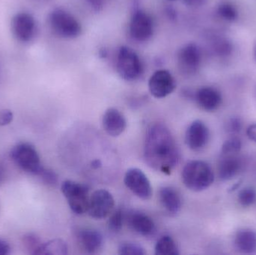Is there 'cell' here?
<instances>
[{
  "mask_svg": "<svg viewBox=\"0 0 256 255\" xmlns=\"http://www.w3.org/2000/svg\"><path fill=\"white\" fill-rule=\"evenodd\" d=\"M118 254L121 255H144L146 250L141 245L135 243H124L118 247Z\"/></svg>",
  "mask_w": 256,
  "mask_h": 255,
  "instance_id": "27",
  "label": "cell"
},
{
  "mask_svg": "<svg viewBox=\"0 0 256 255\" xmlns=\"http://www.w3.org/2000/svg\"><path fill=\"white\" fill-rule=\"evenodd\" d=\"M202 52L198 45L190 43L184 45L178 54V65L182 73L192 75L200 69Z\"/></svg>",
  "mask_w": 256,
  "mask_h": 255,
  "instance_id": "12",
  "label": "cell"
},
{
  "mask_svg": "<svg viewBox=\"0 0 256 255\" xmlns=\"http://www.w3.org/2000/svg\"><path fill=\"white\" fill-rule=\"evenodd\" d=\"M12 30L16 40L28 43L36 37L37 22L31 13L19 12L12 18Z\"/></svg>",
  "mask_w": 256,
  "mask_h": 255,
  "instance_id": "9",
  "label": "cell"
},
{
  "mask_svg": "<svg viewBox=\"0 0 256 255\" xmlns=\"http://www.w3.org/2000/svg\"><path fill=\"white\" fill-rule=\"evenodd\" d=\"M124 185L138 199L149 200L152 198V187L146 174L137 169L131 168L128 169L124 178Z\"/></svg>",
  "mask_w": 256,
  "mask_h": 255,
  "instance_id": "8",
  "label": "cell"
},
{
  "mask_svg": "<svg viewBox=\"0 0 256 255\" xmlns=\"http://www.w3.org/2000/svg\"><path fill=\"white\" fill-rule=\"evenodd\" d=\"M61 190L74 214L81 216L87 213L90 196L86 186L68 180L62 184Z\"/></svg>",
  "mask_w": 256,
  "mask_h": 255,
  "instance_id": "5",
  "label": "cell"
},
{
  "mask_svg": "<svg viewBox=\"0 0 256 255\" xmlns=\"http://www.w3.org/2000/svg\"><path fill=\"white\" fill-rule=\"evenodd\" d=\"M168 1H176V0H168Z\"/></svg>",
  "mask_w": 256,
  "mask_h": 255,
  "instance_id": "39",
  "label": "cell"
},
{
  "mask_svg": "<svg viewBox=\"0 0 256 255\" xmlns=\"http://www.w3.org/2000/svg\"><path fill=\"white\" fill-rule=\"evenodd\" d=\"M188 7H198L204 4L206 0H182Z\"/></svg>",
  "mask_w": 256,
  "mask_h": 255,
  "instance_id": "35",
  "label": "cell"
},
{
  "mask_svg": "<svg viewBox=\"0 0 256 255\" xmlns=\"http://www.w3.org/2000/svg\"><path fill=\"white\" fill-rule=\"evenodd\" d=\"M10 157L20 169L31 175L37 176L43 169L40 156L31 144L24 142L15 145L10 150Z\"/></svg>",
  "mask_w": 256,
  "mask_h": 255,
  "instance_id": "4",
  "label": "cell"
},
{
  "mask_svg": "<svg viewBox=\"0 0 256 255\" xmlns=\"http://www.w3.org/2000/svg\"><path fill=\"white\" fill-rule=\"evenodd\" d=\"M182 181L191 191L202 192L207 190L214 181V175L210 166L201 160L188 162L182 171Z\"/></svg>",
  "mask_w": 256,
  "mask_h": 255,
  "instance_id": "2",
  "label": "cell"
},
{
  "mask_svg": "<svg viewBox=\"0 0 256 255\" xmlns=\"http://www.w3.org/2000/svg\"><path fill=\"white\" fill-rule=\"evenodd\" d=\"M1 180H2V173H1V171H0V182H1Z\"/></svg>",
  "mask_w": 256,
  "mask_h": 255,
  "instance_id": "38",
  "label": "cell"
},
{
  "mask_svg": "<svg viewBox=\"0 0 256 255\" xmlns=\"http://www.w3.org/2000/svg\"><path fill=\"white\" fill-rule=\"evenodd\" d=\"M22 244L28 253L36 255L42 243L37 235L32 233H28L22 237Z\"/></svg>",
  "mask_w": 256,
  "mask_h": 255,
  "instance_id": "26",
  "label": "cell"
},
{
  "mask_svg": "<svg viewBox=\"0 0 256 255\" xmlns=\"http://www.w3.org/2000/svg\"><path fill=\"white\" fill-rule=\"evenodd\" d=\"M246 135L250 140L256 143V123L250 124L246 129Z\"/></svg>",
  "mask_w": 256,
  "mask_h": 255,
  "instance_id": "33",
  "label": "cell"
},
{
  "mask_svg": "<svg viewBox=\"0 0 256 255\" xmlns=\"http://www.w3.org/2000/svg\"><path fill=\"white\" fill-rule=\"evenodd\" d=\"M226 129L227 132L231 134H237V133H240L242 129V123L240 118L234 117V118L228 120Z\"/></svg>",
  "mask_w": 256,
  "mask_h": 255,
  "instance_id": "31",
  "label": "cell"
},
{
  "mask_svg": "<svg viewBox=\"0 0 256 255\" xmlns=\"http://www.w3.org/2000/svg\"><path fill=\"white\" fill-rule=\"evenodd\" d=\"M212 49L216 56L228 58L234 52V46L230 39L222 36H216L212 42Z\"/></svg>",
  "mask_w": 256,
  "mask_h": 255,
  "instance_id": "22",
  "label": "cell"
},
{
  "mask_svg": "<svg viewBox=\"0 0 256 255\" xmlns=\"http://www.w3.org/2000/svg\"><path fill=\"white\" fill-rule=\"evenodd\" d=\"M194 100L203 110L213 112L222 103V94L216 88L206 86L200 88L194 95Z\"/></svg>",
  "mask_w": 256,
  "mask_h": 255,
  "instance_id": "16",
  "label": "cell"
},
{
  "mask_svg": "<svg viewBox=\"0 0 256 255\" xmlns=\"http://www.w3.org/2000/svg\"><path fill=\"white\" fill-rule=\"evenodd\" d=\"M242 169V161L234 154H222L218 163V175L222 181H230Z\"/></svg>",
  "mask_w": 256,
  "mask_h": 255,
  "instance_id": "19",
  "label": "cell"
},
{
  "mask_svg": "<svg viewBox=\"0 0 256 255\" xmlns=\"http://www.w3.org/2000/svg\"><path fill=\"white\" fill-rule=\"evenodd\" d=\"M130 229L144 238L153 237L156 233L154 222L147 214L140 211H130L124 217Z\"/></svg>",
  "mask_w": 256,
  "mask_h": 255,
  "instance_id": "14",
  "label": "cell"
},
{
  "mask_svg": "<svg viewBox=\"0 0 256 255\" xmlns=\"http://www.w3.org/2000/svg\"><path fill=\"white\" fill-rule=\"evenodd\" d=\"M78 240L82 250L88 254L97 253L103 247V236L93 229H81L78 233Z\"/></svg>",
  "mask_w": 256,
  "mask_h": 255,
  "instance_id": "18",
  "label": "cell"
},
{
  "mask_svg": "<svg viewBox=\"0 0 256 255\" xmlns=\"http://www.w3.org/2000/svg\"><path fill=\"white\" fill-rule=\"evenodd\" d=\"M159 201L161 206L170 216L177 215L182 209V198L178 192L172 187H162L159 191Z\"/></svg>",
  "mask_w": 256,
  "mask_h": 255,
  "instance_id": "17",
  "label": "cell"
},
{
  "mask_svg": "<svg viewBox=\"0 0 256 255\" xmlns=\"http://www.w3.org/2000/svg\"><path fill=\"white\" fill-rule=\"evenodd\" d=\"M156 255H179L178 247L176 241L170 236H164L160 238L155 245Z\"/></svg>",
  "mask_w": 256,
  "mask_h": 255,
  "instance_id": "23",
  "label": "cell"
},
{
  "mask_svg": "<svg viewBox=\"0 0 256 255\" xmlns=\"http://www.w3.org/2000/svg\"><path fill=\"white\" fill-rule=\"evenodd\" d=\"M13 112L9 109H3L0 112V126L8 125L13 121Z\"/></svg>",
  "mask_w": 256,
  "mask_h": 255,
  "instance_id": "32",
  "label": "cell"
},
{
  "mask_svg": "<svg viewBox=\"0 0 256 255\" xmlns=\"http://www.w3.org/2000/svg\"><path fill=\"white\" fill-rule=\"evenodd\" d=\"M68 253V247L63 240L54 239L42 243L36 255H66Z\"/></svg>",
  "mask_w": 256,
  "mask_h": 255,
  "instance_id": "21",
  "label": "cell"
},
{
  "mask_svg": "<svg viewBox=\"0 0 256 255\" xmlns=\"http://www.w3.org/2000/svg\"><path fill=\"white\" fill-rule=\"evenodd\" d=\"M238 202L243 207H250L256 202V190L252 187H246L240 190Z\"/></svg>",
  "mask_w": 256,
  "mask_h": 255,
  "instance_id": "28",
  "label": "cell"
},
{
  "mask_svg": "<svg viewBox=\"0 0 256 255\" xmlns=\"http://www.w3.org/2000/svg\"><path fill=\"white\" fill-rule=\"evenodd\" d=\"M254 59H255V61L256 62V41L255 44H254Z\"/></svg>",
  "mask_w": 256,
  "mask_h": 255,
  "instance_id": "37",
  "label": "cell"
},
{
  "mask_svg": "<svg viewBox=\"0 0 256 255\" xmlns=\"http://www.w3.org/2000/svg\"><path fill=\"white\" fill-rule=\"evenodd\" d=\"M110 216V217L108 221V228H109L110 232L114 234L118 233L123 227L124 217H126L124 212L121 208H118L116 211H112Z\"/></svg>",
  "mask_w": 256,
  "mask_h": 255,
  "instance_id": "25",
  "label": "cell"
},
{
  "mask_svg": "<svg viewBox=\"0 0 256 255\" xmlns=\"http://www.w3.org/2000/svg\"><path fill=\"white\" fill-rule=\"evenodd\" d=\"M40 181L46 186L50 187H54L56 186L58 183V175L52 169H46L43 167L38 175H37Z\"/></svg>",
  "mask_w": 256,
  "mask_h": 255,
  "instance_id": "30",
  "label": "cell"
},
{
  "mask_svg": "<svg viewBox=\"0 0 256 255\" xmlns=\"http://www.w3.org/2000/svg\"><path fill=\"white\" fill-rule=\"evenodd\" d=\"M218 16L226 22H233L238 19L239 13L236 6L228 1L221 2L216 8Z\"/></svg>",
  "mask_w": 256,
  "mask_h": 255,
  "instance_id": "24",
  "label": "cell"
},
{
  "mask_svg": "<svg viewBox=\"0 0 256 255\" xmlns=\"http://www.w3.org/2000/svg\"><path fill=\"white\" fill-rule=\"evenodd\" d=\"M49 23L52 31L62 38H75L80 34L82 30L79 21L62 8H56L51 11Z\"/></svg>",
  "mask_w": 256,
  "mask_h": 255,
  "instance_id": "3",
  "label": "cell"
},
{
  "mask_svg": "<svg viewBox=\"0 0 256 255\" xmlns=\"http://www.w3.org/2000/svg\"><path fill=\"white\" fill-rule=\"evenodd\" d=\"M234 246L240 253L254 254L256 252V232L251 229H242L236 234Z\"/></svg>",
  "mask_w": 256,
  "mask_h": 255,
  "instance_id": "20",
  "label": "cell"
},
{
  "mask_svg": "<svg viewBox=\"0 0 256 255\" xmlns=\"http://www.w3.org/2000/svg\"><path fill=\"white\" fill-rule=\"evenodd\" d=\"M242 142L238 137H232L224 142L221 152L222 154H236L240 151Z\"/></svg>",
  "mask_w": 256,
  "mask_h": 255,
  "instance_id": "29",
  "label": "cell"
},
{
  "mask_svg": "<svg viewBox=\"0 0 256 255\" xmlns=\"http://www.w3.org/2000/svg\"><path fill=\"white\" fill-rule=\"evenodd\" d=\"M115 200L114 196L106 190H98L90 197L87 213L94 220H104L114 211Z\"/></svg>",
  "mask_w": 256,
  "mask_h": 255,
  "instance_id": "7",
  "label": "cell"
},
{
  "mask_svg": "<svg viewBox=\"0 0 256 255\" xmlns=\"http://www.w3.org/2000/svg\"><path fill=\"white\" fill-rule=\"evenodd\" d=\"M116 68L120 77L128 82L136 80L143 72L140 57L135 51L126 46H121L118 50Z\"/></svg>",
  "mask_w": 256,
  "mask_h": 255,
  "instance_id": "6",
  "label": "cell"
},
{
  "mask_svg": "<svg viewBox=\"0 0 256 255\" xmlns=\"http://www.w3.org/2000/svg\"><path fill=\"white\" fill-rule=\"evenodd\" d=\"M209 130L201 120H196L190 124L185 133V142L190 149L198 151L204 148L209 140Z\"/></svg>",
  "mask_w": 256,
  "mask_h": 255,
  "instance_id": "13",
  "label": "cell"
},
{
  "mask_svg": "<svg viewBox=\"0 0 256 255\" xmlns=\"http://www.w3.org/2000/svg\"><path fill=\"white\" fill-rule=\"evenodd\" d=\"M10 247L4 240L0 238V255H7L10 253Z\"/></svg>",
  "mask_w": 256,
  "mask_h": 255,
  "instance_id": "34",
  "label": "cell"
},
{
  "mask_svg": "<svg viewBox=\"0 0 256 255\" xmlns=\"http://www.w3.org/2000/svg\"><path fill=\"white\" fill-rule=\"evenodd\" d=\"M90 5L96 11H100L103 7V0H87Z\"/></svg>",
  "mask_w": 256,
  "mask_h": 255,
  "instance_id": "36",
  "label": "cell"
},
{
  "mask_svg": "<svg viewBox=\"0 0 256 255\" xmlns=\"http://www.w3.org/2000/svg\"><path fill=\"white\" fill-rule=\"evenodd\" d=\"M102 125L109 136L118 137L126 131L127 121L120 110L116 108H110L104 114Z\"/></svg>",
  "mask_w": 256,
  "mask_h": 255,
  "instance_id": "15",
  "label": "cell"
},
{
  "mask_svg": "<svg viewBox=\"0 0 256 255\" xmlns=\"http://www.w3.org/2000/svg\"><path fill=\"white\" fill-rule=\"evenodd\" d=\"M176 88V79L168 70L164 69L156 70L149 79V91L155 98L166 97L174 91Z\"/></svg>",
  "mask_w": 256,
  "mask_h": 255,
  "instance_id": "10",
  "label": "cell"
},
{
  "mask_svg": "<svg viewBox=\"0 0 256 255\" xmlns=\"http://www.w3.org/2000/svg\"><path fill=\"white\" fill-rule=\"evenodd\" d=\"M144 159L149 167L170 175L180 163V151L170 129L158 123L150 126L146 134Z\"/></svg>",
  "mask_w": 256,
  "mask_h": 255,
  "instance_id": "1",
  "label": "cell"
},
{
  "mask_svg": "<svg viewBox=\"0 0 256 255\" xmlns=\"http://www.w3.org/2000/svg\"><path fill=\"white\" fill-rule=\"evenodd\" d=\"M130 34L138 42H146L153 35V19L148 13L138 10L134 13L130 22Z\"/></svg>",
  "mask_w": 256,
  "mask_h": 255,
  "instance_id": "11",
  "label": "cell"
}]
</instances>
